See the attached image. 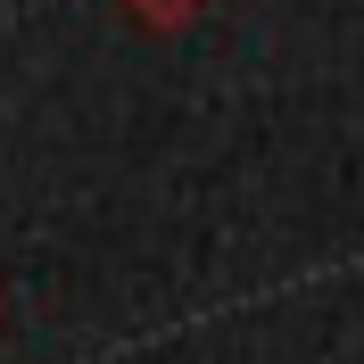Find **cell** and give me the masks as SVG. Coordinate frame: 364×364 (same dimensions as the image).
I'll return each mask as SVG.
<instances>
[{
  "instance_id": "1",
  "label": "cell",
  "mask_w": 364,
  "mask_h": 364,
  "mask_svg": "<svg viewBox=\"0 0 364 364\" xmlns=\"http://www.w3.org/2000/svg\"><path fill=\"white\" fill-rule=\"evenodd\" d=\"M124 9H133V17H141V25H149V33H182V25L199 17L207 0H124Z\"/></svg>"
}]
</instances>
